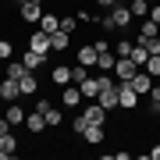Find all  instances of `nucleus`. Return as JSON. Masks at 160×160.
Masks as SVG:
<instances>
[{
  "mask_svg": "<svg viewBox=\"0 0 160 160\" xmlns=\"http://www.w3.org/2000/svg\"><path fill=\"white\" fill-rule=\"evenodd\" d=\"M118 107H125V110H135L139 107V92L132 89L128 78H118Z\"/></svg>",
  "mask_w": 160,
  "mask_h": 160,
  "instance_id": "f257e3e1",
  "label": "nucleus"
},
{
  "mask_svg": "<svg viewBox=\"0 0 160 160\" xmlns=\"http://www.w3.org/2000/svg\"><path fill=\"white\" fill-rule=\"evenodd\" d=\"M110 18H114V29H132V22H135V14H132V7H121V0L114 7H110Z\"/></svg>",
  "mask_w": 160,
  "mask_h": 160,
  "instance_id": "f03ea898",
  "label": "nucleus"
},
{
  "mask_svg": "<svg viewBox=\"0 0 160 160\" xmlns=\"http://www.w3.org/2000/svg\"><path fill=\"white\" fill-rule=\"evenodd\" d=\"M29 50H36V53H43V57H46V53H50V32H32L29 36Z\"/></svg>",
  "mask_w": 160,
  "mask_h": 160,
  "instance_id": "7ed1b4c3",
  "label": "nucleus"
},
{
  "mask_svg": "<svg viewBox=\"0 0 160 160\" xmlns=\"http://www.w3.org/2000/svg\"><path fill=\"white\" fill-rule=\"evenodd\" d=\"M78 89H82V100H96V96H100V75H89V78H82V82H78Z\"/></svg>",
  "mask_w": 160,
  "mask_h": 160,
  "instance_id": "20e7f679",
  "label": "nucleus"
},
{
  "mask_svg": "<svg viewBox=\"0 0 160 160\" xmlns=\"http://www.w3.org/2000/svg\"><path fill=\"white\" fill-rule=\"evenodd\" d=\"M82 118H86L89 125H103V121H107V107H103V103H89V107L82 110Z\"/></svg>",
  "mask_w": 160,
  "mask_h": 160,
  "instance_id": "39448f33",
  "label": "nucleus"
},
{
  "mask_svg": "<svg viewBox=\"0 0 160 160\" xmlns=\"http://www.w3.org/2000/svg\"><path fill=\"white\" fill-rule=\"evenodd\" d=\"M61 103H64V107H78V103H82L78 82H75V86H61Z\"/></svg>",
  "mask_w": 160,
  "mask_h": 160,
  "instance_id": "423d86ee",
  "label": "nucleus"
},
{
  "mask_svg": "<svg viewBox=\"0 0 160 160\" xmlns=\"http://www.w3.org/2000/svg\"><path fill=\"white\" fill-rule=\"evenodd\" d=\"M18 96H22V86H18L14 78H4V82H0V100H7V103H14Z\"/></svg>",
  "mask_w": 160,
  "mask_h": 160,
  "instance_id": "0eeeda50",
  "label": "nucleus"
},
{
  "mask_svg": "<svg viewBox=\"0 0 160 160\" xmlns=\"http://www.w3.org/2000/svg\"><path fill=\"white\" fill-rule=\"evenodd\" d=\"M135 71H139V64L132 61V57H118V64H114V75H118V78H132Z\"/></svg>",
  "mask_w": 160,
  "mask_h": 160,
  "instance_id": "6e6552de",
  "label": "nucleus"
},
{
  "mask_svg": "<svg viewBox=\"0 0 160 160\" xmlns=\"http://www.w3.org/2000/svg\"><path fill=\"white\" fill-rule=\"evenodd\" d=\"M71 32H64V29H57V32H50V50H57V53H64L71 46V39H68Z\"/></svg>",
  "mask_w": 160,
  "mask_h": 160,
  "instance_id": "1a4fd4ad",
  "label": "nucleus"
},
{
  "mask_svg": "<svg viewBox=\"0 0 160 160\" xmlns=\"http://www.w3.org/2000/svg\"><path fill=\"white\" fill-rule=\"evenodd\" d=\"M53 86H71V64H57V68L50 71Z\"/></svg>",
  "mask_w": 160,
  "mask_h": 160,
  "instance_id": "9d476101",
  "label": "nucleus"
},
{
  "mask_svg": "<svg viewBox=\"0 0 160 160\" xmlns=\"http://www.w3.org/2000/svg\"><path fill=\"white\" fill-rule=\"evenodd\" d=\"M96 61H100L96 43H92V46H82V50H78V64H86V68H96Z\"/></svg>",
  "mask_w": 160,
  "mask_h": 160,
  "instance_id": "9b49d317",
  "label": "nucleus"
},
{
  "mask_svg": "<svg viewBox=\"0 0 160 160\" xmlns=\"http://www.w3.org/2000/svg\"><path fill=\"white\" fill-rule=\"evenodd\" d=\"M153 36H160V25L153 22V18H146V22L139 25V36H135V43H142V39H153Z\"/></svg>",
  "mask_w": 160,
  "mask_h": 160,
  "instance_id": "f8f14e48",
  "label": "nucleus"
},
{
  "mask_svg": "<svg viewBox=\"0 0 160 160\" xmlns=\"http://www.w3.org/2000/svg\"><path fill=\"white\" fill-rule=\"evenodd\" d=\"M25 128H29V132H43L46 128V114H43V110H32V114L25 118Z\"/></svg>",
  "mask_w": 160,
  "mask_h": 160,
  "instance_id": "ddd939ff",
  "label": "nucleus"
},
{
  "mask_svg": "<svg viewBox=\"0 0 160 160\" xmlns=\"http://www.w3.org/2000/svg\"><path fill=\"white\" fill-rule=\"evenodd\" d=\"M114 64H118V53L114 50H100V61H96L100 71H114Z\"/></svg>",
  "mask_w": 160,
  "mask_h": 160,
  "instance_id": "4468645a",
  "label": "nucleus"
},
{
  "mask_svg": "<svg viewBox=\"0 0 160 160\" xmlns=\"http://www.w3.org/2000/svg\"><path fill=\"white\" fill-rule=\"evenodd\" d=\"M22 64H25L29 71H36L39 64H46V57H43V53H36V50H25V53H22Z\"/></svg>",
  "mask_w": 160,
  "mask_h": 160,
  "instance_id": "2eb2a0df",
  "label": "nucleus"
},
{
  "mask_svg": "<svg viewBox=\"0 0 160 160\" xmlns=\"http://www.w3.org/2000/svg\"><path fill=\"white\" fill-rule=\"evenodd\" d=\"M82 139H86L89 146H100L103 142V125H89L86 132H82Z\"/></svg>",
  "mask_w": 160,
  "mask_h": 160,
  "instance_id": "dca6fc26",
  "label": "nucleus"
},
{
  "mask_svg": "<svg viewBox=\"0 0 160 160\" xmlns=\"http://www.w3.org/2000/svg\"><path fill=\"white\" fill-rule=\"evenodd\" d=\"M39 18H43L39 4H22V22H39Z\"/></svg>",
  "mask_w": 160,
  "mask_h": 160,
  "instance_id": "f3484780",
  "label": "nucleus"
},
{
  "mask_svg": "<svg viewBox=\"0 0 160 160\" xmlns=\"http://www.w3.org/2000/svg\"><path fill=\"white\" fill-rule=\"evenodd\" d=\"M39 29H43V32H57V29H61V18H57V14H50V11H46V14L39 18Z\"/></svg>",
  "mask_w": 160,
  "mask_h": 160,
  "instance_id": "a211bd4d",
  "label": "nucleus"
},
{
  "mask_svg": "<svg viewBox=\"0 0 160 160\" xmlns=\"http://www.w3.org/2000/svg\"><path fill=\"white\" fill-rule=\"evenodd\" d=\"M18 86H22V96H25V92H36V89H39V82H36L32 71H25L22 78H18Z\"/></svg>",
  "mask_w": 160,
  "mask_h": 160,
  "instance_id": "6ab92c4d",
  "label": "nucleus"
},
{
  "mask_svg": "<svg viewBox=\"0 0 160 160\" xmlns=\"http://www.w3.org/2000/svg\"><path fill=\"white\" fill-rule=\"evenodd\" d=\"M4 118L11 121V125H25V118H29V114H25V110L18 107V103H11V107H7V114H4Z\"/></svg>",
  "mask_w": 160,
  "mask_h": 160,
  "instance_id": "aec40b11",
  "label": "nucleus"
},
{
  "mask_svg": "<svg viewBox=\"0 0 160 160\" xmlns=\"http://www.w3.org/2000/svg\"><path fill=\"white\" fill-rule=\"evenodd\" d=\"M128 57H132V61H135V64H139V68H142V64L149 61V50H146V46H142V43H135V46H132V53H128Z\"/></svg>",
  "mask_w": 160,
  "mask_h": 160,
  "instance_id": "412c9836",
  "label": "nucleus"
},
{
  "mask_svg": "<svg viewBox=\"0 0 160 160\" xmlns=\"http://www.w3.org/2000/svg\"><path fill=\"white\" fill-rule=\"evenodd\" d=\"M132 14H135V18H149V0H132Z\"/></svg>",
  "mask_w": 160,
  "mask_h": 160,
  "instance_id": "4be33fe9",
  "label": "nucleus"
},
{
  "mask_svg": "<svg viewBox=\"0 0 160 160\" xmlns=\"http://www.w3.org/2000/svg\"><path fill=\"white\" fill-rule=\"evenodd\" d=\"M142 71H149L153 78H160V53H149V61L142 64Z\"/></svg>",
  "mask_w": 160,
  "mask_h": 160,
  "instance_id": "5701e85b",
  "label": "nucleus"
},
{
  "mask_svg": "<svg viewBox=\"0 0 160 160\" xmlns=\"http://www.w3.org/2000/svg\"><path fill=\"white\" fill-rule=\"evenodd\" d=\"M43 114H46V128H57V125H61V121H64L57 107H46V110H43Z\"/></svg>",
  "mask_w": 160,
  "mask_h": 160,
  "instance_id": "b1692460",
  "label": "nucleus"
},
{
  "mask_svg": "<svg viewBox=\"0 0 160 160\" xmlns=\"http://www.w3.org/2000/svg\"><path fill=\"white\" fill-rule=\"evenodd\" d=\"M25 71H29V68H25V64H22V61H14V64H7V78H14V82H18V78H22V75H25Z\"/></svg>",
  "mask_w": 160,
  "mask_h": 160,
  "instance_id": "393cba45",
  "label": "nucleus"
},
{
  "mask_svg": "<svg viewBox=\"0 0 160 160\" xmlns=\"http://www.w3.org/2000/svg\"><path fill=\"white\" fill-rule=\"evenodd\" d=\"M82 78H89V68L86 64H71V82H82Z\"/></svg>",
  "mask_w": 160,
  "mask_h": 160,
  "instance_id": "a878e982",
  "label": "nucleus"
},
{
  "mask_svg": "<svg viewBox=\"0 0 160 160\" xmlns=\"http://www.w3.org/2000/svg\"><path fill=\"white\" fill-rule=\"evenodd\" d=\"M132 46H135L132 39H118V46H114V53H118V57H128V53H132Z\"/></svg>",
  "mask_w": 160,
  "mask_h": 160,
  "instance_id": "bb28decb",
  "label": "nucleus"
},
{
  "mask_svg": "<svg viewBox=\"0 0 160 160\" xmlns=\"http://www.w3.org/2000/svg\"><path fill=\"white\" fill-rule=\"evenodd\" d=\"M0 146H4V149H7V153H18V139L11 135V132H7V135H4V139H0Z\"/></svg>",
  "mask_w": 160,
  "mask_h": 160,
  "instance_id": "cd10ccee",
  "label": "nucleus"
},
{
  "mask_svg": "<svg viewBox=\"0 0 160 160\" xmlns=\"http://www.w3.org/2000/svg\"><path fill=\"white\" fill-rule=\"evenodd\" d=\"M142 46L149 53H160V36H153V39H142Z\"/></svg>",
  "mask_w": 160,
  "mask_h": 160,
  "instance_id": "c85d7f7f",
  "label": "nucleus"
},
{
  "mask_svg": "<svg viewBox=\"0 0 160 160\" xmlns=\"http://www.w3.org/2000/svg\"><path fill=\"white\" fill-rule=\"evenodd\" d=\"M11 53H14V50H11V43L0 39V61H11Z\"/></svg>",
  "mask_w": 160,
  "mask_h": 160,
  "instance_id": "c756f323",
  "label": "nucleus"
},
{
  "mask_svg": "<svg viewBox=\"0 0 160 160\" xmlns=\"http://www.w3.org/2000/svg\"><path fill=\"white\" fill-rule=\"evenodd\" d=\"M71 128H75V132H78V135H82V132H86V128H89V121H86V118H82V114H78V118H75V121H71Z\"/></svg>",
  "mask_w": 160,
  "mask_h": 160,
  "instance_id": "7c9ffc66",
  "label": "nucleus"
},
{
  "mask_svg": "<svg viewBox=\"0 0 160 160\" xmlns=\"http://www.w3.org/2000/svg\"><path fill=\"white\" fill-rule=\"evenodd\" d=\"M149 100H153V110L160 114V86H153V89H149Z\"/></svg>",
  "mask_w": 160,
  "mask_h": 160,
  "instance_id": "2f4dec72",
  "label": "nucleus"
},
{
  "mask_svg": "<svg viewBox=\"0 0 160 160\" xmlns=\"http://www.w3.org/2000/svg\"><path fill=\"white\" fill-rule=\"evenodd\" d=\"M149 18H153V22L160 25V0H157V4H149Z\"/></svg>",
  "mask_w": 160,
  "mask_h": 160,
  "instance_id": "473e14b6",
  "label": "nucleus"
},
{
  "mask_svg": "<svg viewBox=\"0 0 160 160\" xmlns=\"http://www.w3.org/2000/svg\"><path fill=\"white\" fill-rule=\"evenodd\" d=\"M96 4H100V7H114L118 0H96Z\"/></svg>",
  "mask_w": 160,
  "mask_h": 160,
  "instance_id": "72a5a7b5",
  "label": "nucleus"
},
{
  "mask_svg": "<svg viewBox=\"0 0 160 160\" xmlns=\"http://www.w3.org/2000/svg\"><path fill=\"white\" fill-rule=\"evenodd\" d=\"M149 157H153V160H160V146H153V149H149Z\"/></svg>",
  "mask_w": 160,
  "mask_h": 160,
  "instance_id": "f704fd0d",
  "label": "nucleus"
},
{
  "mask_svg": "<svg viewBox=\"0 0 160 160\" xmlns=\"http://www.w3.org/2000/svg\"><path fill=\"white\" fill-rule=\"evenodd\" d=\"M18 4H43V0H18Z\"/></svg>",
  "mask_w": 160,
  "mask_h": 160,
  "instance_id": "c9c22d12",
  "label": "nucleus"
},
{
  "mask_svg": "<svg viewBox=\"0 0 160 160\" xmlns=\"http://www.w3.org/2000/svg\"><path fill=\"white\" fill-rule=\"evenodd\" d=\"M4 135H7V132H0V139H4Z\"/></svg>",
  "mask_w": 160,
  "mask_h": 160,
  "instance_id": "e433bc0d",
  "label": "nucleus"
}]
</instances>
